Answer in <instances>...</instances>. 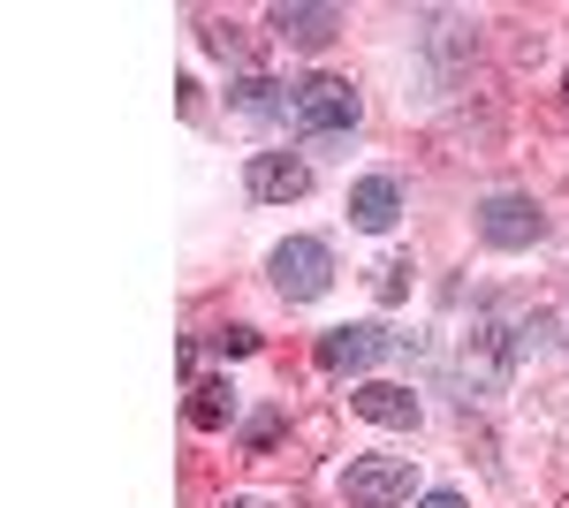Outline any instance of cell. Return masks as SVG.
<instances>
[{
  "instance_id": "cell-8",
  "label": "cell",
  "mask_w": 569,
  "mask_h": 508,
  "mask_svg": "<svg viewBox=\"0 0 569 508\" xmlns=\"http://www.w3.org/2000/svg\"><path fill=\"white\" fill-rule=\"evenodd\" d=\"M350 402H357V418H372V425H418V395L395 380H365Z\"/></svg>"
},
{
  "instance_id": "cell-3",
  "label": "cell",
  "mask_w": 569,
  "mask_h": 508,
  "mask_svg": "<svg viewBox=\"0 0 569 508\" xmlns=\"http://www.w3.org/2000/svg\"><path fill=\"white\" fill-rule=\"evenodd\" d=\"M327 281H335V258H327V243H311V236H289V243L273 251V289H281L289 303L327 297Z\"/></svg>"
},
{
  "instance_id": "cell-16",
  "label": "cell",
  "mask_w": 569,
  "mask_h": 508,
  "mask_svg": "<svg viewBox=\"0 0 569 508\" xmlns=\"http://www.w3.org/2000/svg\"><path fill=\"white\" fill-rule=\"evenodd\" d=\"M562 91H569V77H562Z\"/></svg>"
},
{
  "instance_id": "cell-13",
  "label": "cell",
  "mask_w": 569,
  "mask_h": 508,
  "mask_svg": "<svg viewBox=\"0 0 569 508\" xmlns=\"http://www.w3.org/2000/svg\"><path fill=\"white\" fill-rule=\"evenodd\" d=\"M220 349H228V357H251V349H259V335H251V327H228V335H213Z\"/></svg>"
},
{
  "instance_id": "cell-9",
  "label": "cell",
  "mask_w": 569,
  "mask_h": 508,
  "mask_svg": "<svg viewBox=\"0 0 569 508\" xmlns=\"http://www.w3.org/2000/svg\"><path fill=\"white\" fill-rule=\"evenodd\" d=\"M266 23H273L281 39H297V46H327L335 31H342V16H335V8H273Z\"/></svg>"
},
{
  "instance_id": "cell-11",
  "label": "cell",
  "mask_w": 569,
  "mask_h": 508,
  "mask_svg": "<svg viewBox=\"0 0 569 508\" xmlns=\"http://www.w3.org/2000/svg\"><path fill=\"white\" fill-rule=\"evenodd\" d=\"M281 84H266V77H251V84H236V107L251 114V122H266V114H289V99H273Z\"/></svg>"
},
{
  "instance_id": "cell-4",
  "label": "cell",
  "mask_w": 569,
  "mask_h": 508,
  "mask_svg": "<svg viewBox=\"0 0 569 508\" xmlns=\"http://www.w3.org/2000/svg\"><path fill=\"white\" fill-rule=\"evenodd\" d=\"M479 236H486V243H501V251H525V243H539V236H547V220H539V206H531V198H486Z\"/></svg>"
},
{
  "instance_id": "cell-12",
  "label": "cell",
  "mask_w": 569,
  "mask_h": 508,
  "mask_svg": "<svg viewBox=\"0 0 569 508\" xmlns=\"http://www.w3.org/2000/svg\"><path fill=\"white\" fill-rule=\"evenodd\" d=\"M372 297H380V303H402V297H410V258H388V266L372 273Z\"/></svg>"
},
{
  "instance_id": "cell-6",
  "label": "cell",
  "mask_w": 569,
  "mask_h": 508,
  "mask_svg": "<svg viewBox=\"0 0 569 508\" xmlns=\"http://www.w3.org/2000/svg\"><path fill=\"white\" fill-rule=\"evenodd\" d=\"M305 190H311V168L297 152H259V160H251V198L289 206V198H305Z\"/></svg>"
},
{
  "instance_id": "cell-14",
  "label": "cell",
  "mask_w": 569,
  "mask_h": 508,
  "mask_svg": "<svg viewBox=\"0 0 569 508\" xmlns=\"http://www.w3.org/2000/svg\"><path fill=\"white\" fill-rule=\"evenodd\" d=\"M418 508H463V494H426Z\"/></svg>"
},
{
  "instance_id": "cell-1",
  "label": "cell",
  "mask_w": 569,
  "mask_h": 508,
  "mask_svg": "<svg viewBox=\"0 0 569 508\" xmlns=\"http://www.w3.org/2000/svg\"><path fill=\"white\" fill-rule=\"evenodd\" d=\"M289 114H297V129H311V137H335V129L357 122V91L342 84V77H305V84H289Z\"/></svg>"
},
{
  "instance_id": "cell-5",
  "label": "cell",
  "mask_w": 569,
  "mask_h": 508,
  "mask_svg": "<svg viewBox=\"0 0 569 508\" xmlns=\"http://www.w3.org/2000/svg\"><path fill=\"white\" fill-rule=\"evenodd\" d=\"M388 349H395V335H380V327H335V335H319V365L327 372H365Z\"/></svg>"
},
{
  "instance_id": "cell-15",
  "label": "cell",
  "mask_w": 569,
  "mask_h": 508,
  "mask_svg": "<svg viewBox=\"0 0 569 508\" xmlns=\"http://www.w3.org/2000/svg\"><path fill=\"white\" fill-rule=\"evenodd\" d=\"M228 508H266V501H228Z\"/></svg>"
},
{
  "instance_id": "cell-2",
  "label": "cell",
  "mask_w": 569,
  "mask_h": 508,
  "mask_svg": "<svg viewBox=\"0 0 569 508\" xmlns=\"http://www.w3.org/2000/svg\"><path fill=\"white\" fill-rule=\"evenodd\" d=\"M410 486H418L410 456H365V464L342 470V501L350 508H395V501H410Z\"/></svg>"
},
{
  "instance_id": "cell-10",
  "label": "cell",
  "mask_w": 569,
  "mask_h": 508,
  "mask_svg": "<svg viewBox=\"0 0 569 508\" xmlns=\"http://www.w3.org/2000/svg\"><path fill=\"white\" fill-rule=\"evenodd\" d=\"M228 418H236V395H228V387H198V395H190V425H198V432H220Z\"/></svg>"
},
{
  "instance_id": "cell-7",
  "label": "cell",
  "mask_w": 569,
  "mask_h": 508,
  "mask_svg": "<svg viewBox=\"0 0 569 508\" xmlns=\"http://www.w3.org/2000/svg\"><path fill=\"white\" fill-rule=\"evenodd\" d=\"M350 220L365 236H388L395 220H402V182H395V175H365L350 190Z\"/></svg>"
}]
</instances>
